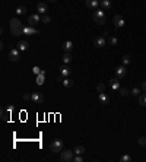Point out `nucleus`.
Segmentation results:
<instances>
[{"instance_id":"nucleus-3","label":"nucleus","mask_w":146,"mask_h":162,"mask_svg":"<svg viewBox=\"0 0 146 162\" xmlns=\"http://www.w3.org/2000/svg\"><path fill=\"white\" fill-rule=\"evenodd\" d=\"M63 146H64L63 140L56 139V140L51 142V145H50V151H51V152H62V151H63Z\"/></svg>"},{"instance_id":"nucleus-30","label":"nucleus","mask_w":146,"mask_h":162,"mask_svg":"<svg viewBox=\"0 0 146 162\" xmlns=\"http://www.w3.org/2000/svg\"><path fill=\"white\" fill-rule=\"evenodd\" d=\"M130 61H132V57H130V56H127V54H126V56H124V57H123V64H124V66H127V64H129V63H130Z\"/></svg>"},{"instance_id":"nucleus-4","label":"nucleus","mask_w":146,"mask_h":162,"mask_svg":"<svg viewBox=\"0 0 146 162\" xmlns=\"http://www.w3.org/2000/svg\"><path fill=\"white\" fill-rule=\"evenodd\" d=\"M112 24H114V28H115V29L124 26V19H123V16H121V15H115V16L112 18Z\"/></svg>"},{"instance_id":"nucleus-11","label":"nucleus","mask_w":146,"mask_h":162,"mask_svg":"<svg viewBox=\"0 0 146 162\" xmlns=\"http://www.w3.org/2000/svg\"><path fill=\"white\" fill-rule=\"evenodd\" d=\"M24 34H25V35H36V34H39V31L35 29L34 26L28 25V26H25V28H24Z\"/></svg>"},{"instance_id":"nucleus-26","label":"nucleus","mask_w":146,"mask_h":162,"mask_svg":"<svg viewBox=\"0 0 146 162\" xmlns=\"http://www.w3.org/2000/svg\"><path fill=\"white\" fill-rule=\"evenodd\" d=\"M139 104H140L142 107H146V92L143 93V95L139 96Z\"/></svg>"},{"instance_id":"nucleus-16","label":"nucleus","mask_w":146,"mask_h":162,"mask_svg":"<svg viewBox=\"0 0 146 162\" xmlns=\"http://www.w3.org/2000/svg\"><path fill=\"white\" fill-rule=\"evenodd\" d=\"M108 85H110V88L112 89V91H118L120 89V82H118V79L115 78H112V79H110V82H108Z\"/></svg>"},{"instance_id":"nucleus-39","label":"nucleus","mask_w":146,"mask_h":162,"mask_svg":"<svg viewBox=\"0 0 146 162\" xmlns=\"http://www.w3.org/2000/svg\"><path fill=\"white\" fill-rule=\"evenodd\" d=\"M142 91H143V92H146V82H143V83H142Z\"/></svg>"},{"instance_id":"nucleus-37","label":"nucleus","mask_w":146,"mask_h":162,"mask_svg":"<svg viewBox=\"0 0 146 162\" xmlns=\"http://www.w3.org/2000/svg\"><path fill=\"white\" fill-rule=\"evenodd\" d=\"M102 37H104V38H110L111 35H110V32H108V31H104V34H102Z\"/></svg>"},{"instance_id":"nucleus-19","label":"nucleus","mask_w":146,"mask_h":162,"mask_svg":"<svg viewBox=\"0 0 146 162\" xmlns=\"http://www.w3.org/2000/svg\"><path fill=\"white\" fill-rule=\"evenodd\" d=\"M45 82V72L42 70L39 75H36V85H44Z\"/></svg>"},{"instance_id":"nucleus-40","label":"nucleus","mask_w":146,"mask_h":162,"mask_svg":"<svg viewBox=\"0 0 146 162\" xmlns=\"http://www.w3.org/2000/svg\"><path fill=\"white\" fill-rule=\"evenodd\" d=\"M48 1H57V0H48Z\"/></svg>"},{"instance_id":"nucleus-24","label":"nucleus","mask_w":146,"mask_h":162,"mask_svg":"<svg viewBox=\"0 0 146 162\" xmlns=\"http://www.w3.org/2000/svg\"><path fill=\"white\" fill-rule=\"evenodd\" d=\"M73 152H74V155H82V153L85 152V148H83V146H76V148L73 149Z\"/></svg>"},{"instance_id":"nucleus-14","label":"nucleus","mask_w":146,"mask_h":162,"mask_svg":"<svg viewBox=\"0 0 146 162\" xmlns=\"http://www.w3.org/2000/svg\"><path fill=\"white\" fill-rule=\"evenodd\" d=\"M94 44H95V47L97 48H102V47H105V38L104 37H97L95 38V41H94Z\"/></svg>"},{"instance_id":"nucleus-12","label":"nucleus","mask_w":146,"mask_h":162,"mask_svg":"<svg viewBox=\"0 0 146 162\" xmlns=\"http://www.w3.org/2000/svg\"><path fill=\"white\" fill-rule=\"evenodd\" d=\"M31 99H32V102H35V104H41V102L44 101V98H42V95H41L39 92H32V93H31Z\"/></svg>"},{"instance_id":"nucleus-9","label":"nucleus","mask_w":146,"mask_h":162,"mask_svg":"<svg viewBox=\"0 0 146 162\" xmlns=\"http://www.w3.org/2000/svg\"><path fill=\"white\" fill-rule=\"evenodd\" d=\"M85 6L95 10L98 6H101V0H85Z\"/></svg>"},{"instance_id":"nucleus-18","label":"nucleus","mask_w":146,"mask_h":162,"mask_svg":"<svg viewBox=\"0 0 146 162\" xmlns=\"http://www.w3.org/2000/svg\"><path fill=\"white\" fill-rule=\"evenodd\" d=\"M63 50H64V53H70L73 50V42L72 41H64L63 42Z\"/></svg>"},{"instance_id":"nucleus-32","label":"nucleus","mask_w":146,"mask_h":162,"mask_svg":"<svg viewBox=\"0 0 146 162\" xmlns=\"http://www.w3.org/2000/svg\"><path fill=\"white\" fill-rule=\"evenodd\" d=\"M121 162H132V156H130V155H124V156H121Z\"/></svg>"},{"instance_id":"nucleus-28","label":"nucleus","mask_w":146,"mask_h":162,"mask_svg":"<svg viewBox=\"0 0 146 162\" xmlns=\"http://www.w3.org/2000/svg\"><path fill=\"white\" fill-rule=\"evenodd\" d=\"M117 42H118V40H117L115 37H110V38H108V44L111 45V47H115V45H117Z\"/></svg>"},{"instance_id":"nucleus-15","label":"nucleus","mask_w":146,"mask_h":162,"mask_svg":"<svg viewBox=\"0 0 146 162\" xmlns=\"http://www.w3.org/2000/svg\"><path fill=\"white\" fill-rule=\"evenodd\" d=\"M16 47H18V50L19 51H25V50H28V47H29V42L25 40H21L18 44H16Z\"/></svg>"},{"instance_id":"nucleus-29","label":"nucleus","mask_w":146,"mask_h":162,"mask_svg":"<svg viewBox=\"0 0 146 162\" xmlns=\"http://www.w3.org/2000/svg\"><path fill=\"white\" fill-rule=\"evenodd\" d=\"M97 91H98V93H102L105 91V85L104 83H98L97 85Z\"/></svg>"},{"instance_id":"nucleus-31","label":"nucleus","mask_w":146,"mask_h":162,"mask_svg":"<svg viewBox=\"0 0 146 162\" xmlns=\"http://www.w3.org/2000/svg\"><path fill=\"white\" fill-rule=\"evenodd\" d=\"M137 143H139L140 146H146V137L145 136H140V137L137 139Z\"/></svg>"},{"instance_id":"nucleus-36","label":"nucleus","mask_w":146,"mask_h":162,"mask_svg":"<svg viewBox=\"0 0 146 162\" xmlns=\"http://www.w3.org/2000/svg\"><path fill=\"white\" fill-rule=\"evenodd\" d=\"M1 120H3V121H7V120H9V117H7V113H6V111H3V114H1Z\"/></svg>"},{"instance_id":"nucleus-35","label":"nucleus","mask_w":146,"mask_h":162,"mask_svg":"<svg viewBox=\"0 0 146 162\" xmlns=\"http://www.w3.org/2000/svg\"><path fill=\"white\" fill-rule=\"evenodd\" d=\"M83 161V158H82V155H76L74 158H73V162H82Z\"/></svg>"},{"instance_id":"nucleus-6","label":"nucleus","mask_w":146,"mask_h":162,"mask_svg":"<svg viewBox=\"0 0 146 162\" xmlns=\"http://www.w3.org/2000/svg\"><path fill=\"white\" fill-rule=\"evenodd\" d=\"M19 53H21V51L18 50V47L12 48V50L9 51V60H10V61H13V63H15V61H18V60H19Z\"/></svg>"},{"instance_id":"nucleus-13","label":"nucleus","mask_w":146,"mask_h":162,"mask_svg":"<svg viewBox=\"0 0 146 162\" xmlns=\"http://www.w3.org/2000/svg\"><path fill=\"white\" fill-rule=\"evenodd\" d=\"M98 99H99V102H101L102 105H108V104H110V96L105 93V92L98 93Z\"/></svg>"},{"instance_id":"nucleus-38","label":"nucleus","mask_w":146,"mask_h":162,"mask_svg":"<svg viewBox=\"0 0 146 162\" xmlns=\"http://www.w3.org/2000/svg\"><path fill=\"white\" fill-rule=\"evenodd\" d=\"M24 99H31V93H24Z\"/></svg>"},{"instance_id":"nucleus-1","label":"nucleus","mask_w":146,"mask_h":162,"mask_svg":"<svg viewBox=\"0 0 146 162\" xmlns=\"http://www.w3.org/2000/svg\"><path fill=\"white\" fill-rule=\"evenodd\" d=\"M10 34L15 35V37L24 34V28H22V25H21V21L16 19V18L10 19Z\"/></svg>"},{"instance_id":"nucleus-22","label":"nucleus","mask_w":146,"mask_h":162,"mask_svg":"<svg viewBox=\"0 0 146 162\" xmlns=\"http://www.w3.org/2000/svg\"><path fill=\"white\" fill-rule=\"evenodd\" d=\"M15 13H16V15H25V13H26V7H25V6H18L16 10H15Z\"/></svg>"},{"instance_id":"nucleus-23","label":"nucleus","mask_w":146,"mask_h":162,"mask_svg":"<svg viewBox=\"0 0 146 162\" xmlns=\"http://www.w3.org/2000/svg\"><path fill=\"white\" fill-rule=\"evenodd\" d=\"M72 61V54L70 53H64V56H63V63L64 64H69Z\"/></svg>"},{"instance_id":"nucleus-8","label":"nucleus","mask_w":146,"mask_h":162,"mask_svg":"<svg viewBox=\"0 0 146 162\" xmlns=\"http://www.w3.org/2000/svg\"><path fill=\"white\" fill-rule=\"evenodd\" d=\"M126 75H127V69H126L124 64H123V66H118V67L115 69V76H117V79H123V78H126Z\"/></svg>"},{"instance_id":"nucleus-5","label":"nucleus","mask_w":146,"mask_h":162,"mask_svg":"<svg viewBox=\"0 0 146 162\" xmlns=\"http://www.w3.org/2000/svg\"><path fill=\"white\" fill-rule=\"evenodd\" d=\"M74 155V152L73 151H62V161H64V162H70V161H73V156Z\"/></svg>"},{"instance_id":"nucleus-27","label":"nucleus","mask_w":146,"mask_h":162,"mask_svg":"<svg viewBox=\"0 0 146 162\" xmlns=\"http://www.w3.org/2000/svg\"><path fill=\"white\" fill-rule=\"evenodd\" d=\"M118 92H120V95H121V96H127V95H129V91H127V88H123V86H120Z\"/></svg>"},{"instance_id":"nucleus-2","label":"nucleus","mask_w":146,"mask_h":162,"mask_svg":"<svg viewBox=\"0 0 146 162\" xmlns=\"http://www.w3.org/2000/svg\"><path fill=\"white\" fill-rule=\"evenodd\" d=\"M92 18L95 21V24L98 25H104L107 22V16H105V12H102L101 9H95L94 13H92Z\"/></svg>"},{"instance_id":"nucleus-17","label":"nucleus","mask_w":146,"mask_h":162,"mask_svg":"<svg viewBox=\"0 0 146 162\" xmlns=\"http://www.w3.org/2000/svg\"><path fill=\"white\" fill-rule=\"evenodd\" d=\"M36 12L39 13V15H45V12H47V4L42 1V3H38L36 4Z\"/></svg>"},{"instance_id":"nucleus-34","label":"nucleus","mask_w":146,"mask_h":162,"mask_svg":"<svg viewBox=\"0 0 146 162\" xmlns=\"http://www.w3.org/2000/svg\"><path fill=\"white\" fill-rule=\"evenodd\" d=\"M32 72H34V73H35V75H39V73H41V72H42V70H41V69H39V67H38V66H34V67H32Z\"/></svg>"},{"instance_id":"nucleus-33","label":"nucleus","mask_w":146,"mask_h":162,"mask_svg":"<svg viewBox=\"0 0 146 162\" xmlns=\"http://www.w3.org/2000/svg\"><path fill=\"white\" fill-rule=\"evenodd\" d=\"M139 93H140V89H139V88H133V89H132V95H133V96H137Z\"/></svg>"},{"instance_id":"nucleus-20","label":"nucleus","mask_w":146,"mask_h":162,"mask_svg":"<svg viewBox=\"0 0 146 162\" xmlns=\"http://www.w3.org/2000/svg\"><path fill=\"white\" fill-rule=\"evenodd\" d=\"M101 7H102V10H110L112 7L111 0H101Z\"/></svg>"},{"instance_id":"nucleus-7","label":"nucleus","mask_w":146,"mask_h":162,"mask_svg":"<svg viewBox=\"0 0 146 162\" xmlns=\"http://www.w3.org/2000/svg\"><path fill=\"white\" fill-rule=\"evenodd\" d=\"M59 73H60V76H63V78H69L70 73H72V69L69 67V64H63V66L59 69Z\"/></svg>"},{"instance_id":"nucleus-10","label":"nucleus","mask_w":146,"mask_h":162,"mask_svg":"<svg viewBox=\"0 0 146 162\" xmlns=\"http://www.w3.org/2000/svg\"><path fill=\"white\" fill-rule=\"evenodd\" d=\"M41 22V18H39V13H34V15H31L29 18H28V24L31 25V26H34L36 24H39Z\"/></svg>"},{"instance_id":"nucleus-21","label":"nucleus","mask_w":146,"mask_h":162,"mask_svg":"<svg viewBox=\"0 0 146 162\" xmlns=\"http://www.w3.org/2000/svg\"><path fill=\"white\" fill-rule=\"evenodd\" d=\"M62 85H63L64 88H72V86H73V81H72V79H69V78H64V79L62 81Z\"/></svg>"},{"instance_id":"nucleus-25","label":"nucleus","mask_w":146,"mask_h":162,"mask_svg":"<svg viewBox=\"0 0 146 162\" xmlns=\"http://www.w3.org/2000/svg\"><path fill=\"white\" fill-rule=\"evenodd\" d=\"M41 22H42L44 25H47V24H50V22H51V18H50L48 15H42V18H41Z\"/></svg>"}]
</instances>
